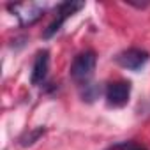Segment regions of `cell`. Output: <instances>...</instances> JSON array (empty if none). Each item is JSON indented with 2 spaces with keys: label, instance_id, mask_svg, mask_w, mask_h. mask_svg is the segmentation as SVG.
I'll list each match as a JSON object with an SVG mask.
<instances>
[{
  "label": "cell",
  "instance_id": "4",
  "mask_svg": "<svg viewBox=\"0 0 150 150\" xmlns=\"http://www.w3.org/2000/svg\"><path fill=\"white\" fill-rule=\"evenodd\" d=\"M131 90H132V85H131V81H125V80L108 83L106 94H104L108 106L110 108H124L129 103Z\"/></svg>",
  "mask_w": 150,
  "mask_h": 150
},
{
  "label": "cell",
  "instance_id": "1",
  "mask_svg": "<svg viewBox=\"0 0 150 150\" xmlns=\"http://www.w3.org/2000/svg\"><path fill=\"white\" fill-rule=\"evenodd\" d=\"M96 65H97V55L94 50H85V51L78 53L74 57V60L71 64V71H69L72 81L78 85L88 83L94 76Z\"/></svg>",
  "mask_w": 150,
  "mask_h": 150
},
{
  "label": "cell",
  "instance_id": "3",
  "mask_svg": "<svg viewBox=\"0 0 150 150\" xmlns=\"http://www.w3.org/2000/svg\"><path fill=\"white\" fill-rule=\"evenodd\" d=\"M83 7H85V2H76V0H65V2L58 4L57 6V18L44 28L42 37L44 39H51L55 34L60 32V28H62V25L65 23L67 18H71L72 14H76Z\"/></svg>",
  "mask_w": 150,
  "mask_h": 150
},
{
  "label": "cell",
  "instance_id": "6",
  "mask_svg": "<svg viewBox=\"0 0 150 150\" xmlns=\"http://www.w3.org/2000/svg\"><path fill=\"white\" fill-rule=\"evenodd\" d=\"M50 71V51L48 50H39L34 57L32 64V72H30V83L32 85H42Z\"/></svg>",
  "mask_w": 150,
  "mask_h": 150
},
{
  "label": "cell",
  "instance_id": "9",
  "mask_svg": "<svg viewBox=\"0 0 150 150\" xmlns=\"http://www.w3.org/2000/svg\"><path fill=\"white\" fill-rule=\"evenodd\" d=\"M110 150H148V148L134 139H127V141H120V143L111 145Z\"/></svg>",
  "mask_w": 150,
  "mask_h": 150
},
{
  "label": "cell",
  "instance_id": "8",
  "mask_svg": "<svg viewBox=\"0 0 150 150\" xmlns=\"http://www.w3.org/2000/svg\"><path fill=\"white\" fill-rule=\"evenodd\" d=\"M80 96L85 103H94L99 96H101V87L97 83H85V85H80Z\"/></svg>",
  "mask_w": 150,
  "mask_h": 150
},
{
  "label": "cell",
  "instance_id": "5",
  "mask_svg": "<svg viewBox=\"0 0 150 150\" xmlns=\"http://www.w3.org/2000/svg\"><path fill=\"white\" fill-rule=\"evenodd\" d=\"M115 60L120 67H124L127 71H139L150 60V53L141 48H129V50L120 51Z\"/></svg>",
  "mask_w": 150,
  "mask_h": 150
},
{
  "label": "cell",
  "instance_id": "7",
  "mask_svg": "<svg viewBox=\"0 0 150 150\" xmlns=\"http://www.w3.org/2000/svg\"><path fill=\"white\" fill-rule=\"evenodd\" d=\"M44 134H46V127H42V125L34 127V129H28V131H25V132L18 138V145L23 146V148H28V146H32L35 141H39Z\"/></svg>",
  "mask_w": 150,
  "mask_h": 150
},
{
  "label": "cell",
  "instance_id": "2",
  "mask_svg": "<svg viewBox=\"0 0 150 150\" xmlns=\"http://www.w3.org/2000/svg\"><path fill=\"white\" fill-rule=\"evenodd\" d=\"M7 9L18 18L21 27H30L44 16L48 6L41 2H18V4H7Z\"/></svg>",
  "mask_w": 150,
  "mask_h": 150
}]
</instances>
